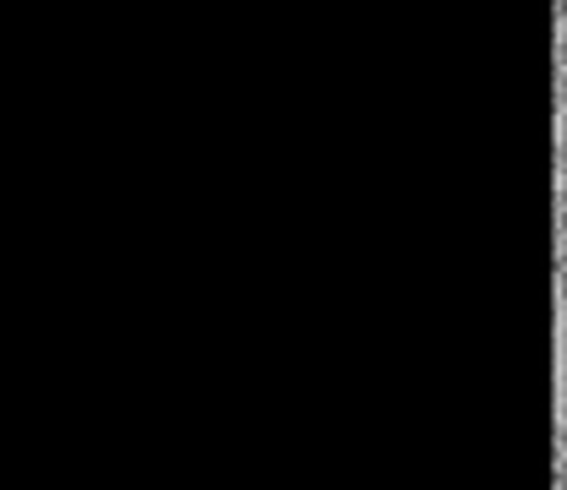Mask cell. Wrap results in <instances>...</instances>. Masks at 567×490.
Returning a JSON list of instances; mask_svg holds the SVG:
<instances>
[{
    "label": "cell",
    "instance_id": "cell-1",
    "mask_svg": "<svg viewBox=\"0 0 567 490\" xmlns=\"http://www.w3.org/2000/svg\"><path fill=\"white\" fill-rule=\"evenodd\" d=\"M557 430L567 447V294L557 300Z\"/></svg>",
    "mask_w": 567,
    "mask_h": 490
},
{
    "label": "cell",
    "instance_id": "cell-2",
    "mask_svg": "<svg viewBox=\"0 0 567 490\" xmlns=\"http://www.w3.org/2000/svg\"><path fill=\"white\" fill-rule=\"evenodd\" d=\"M557 28H563V39H567V11H563V22H557Z\"/></svg>",
    "mask_w": 567,
    "mask_h": 490
}]
</instances>
